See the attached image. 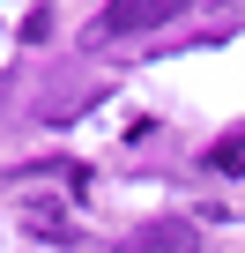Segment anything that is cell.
<instances>
[{
    "mask_svg": "<svg viewBox=\"0 0 245 253\" xmlns=\"http://www.w3.org/2000/svg\"><path fill=\"white\" fill-rule=\"evenodd\" d=\"M186 15V0H119V8L97 15L89 38H134V30H156V23H178Z\"/></svg>",
    "mask_w": 245,
    "mask_h": 253,
    "instance_id": "1",
    "label": "cell"
},
{
    "mask_svg": "<svg viewBox=\"0 0 245 253\" xmlns=\"http://www.w3.org/2000/svg\"><path fill=\"white\" fill-rule=\"evenodd\" d=\"M119 253H201V231L186 216H156V223H141V231L119 238Z\"/></svg>",
    "mask_w": 245,
    "mask_h": 253,
    "instance_id": "2",
    "label": "cell"
},
{
    "mask_svg": "<svg viewBox=\"0 0 245 253\" xmlns=\"http://www.w3.org/2000/svg\"><path fill=\"white\" fill-rule=\"evenodd\" d=\"M23 231L37 246H82V223L67 209H52V201H23Z\"/></svg>",
    "mask_w": 245,
    "mask_h": 253,
    "instance_id": "3",
    "label": "cell"
},
{
    "mask_svg": "<svg viewBox=\"0 0 245 253\" xmlns=\"http://www.w3.org/2000/svg\"><path fill=\"white\" fill-rule=\"evenodd\" d=\"M208 171H223V179H238V171H245V126H238V134H223V142L208 149Z\"/></svg>",
    "mask_w": 245,
    "mask_h": 253,
    "instance_id": "4",
    "label": "cell"
}]
</instances>
